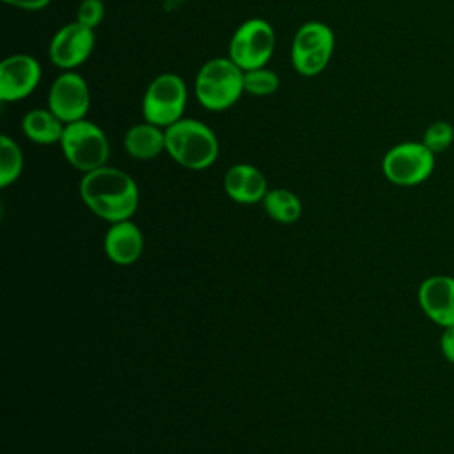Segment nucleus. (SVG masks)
I'll return each mask as SVG.
<instances>
[{"label":"nucleus","instance_id":"nucleus-1","mask_svg":"<svg viewBox=\"0 0 454 454\" xmlns=\"http://www.w3.org/2000/svg\"><path fill=\"white\" fill-rule=\"evenodd\" d=\"M78 192L83 204L110 223L129 220L140 199L135 179L128 172L108 165L85 172Z\"/></svg>","mask_w":454,"mask_h":454},{"label":"nucleus","instance_id":"nucleus-2","mask_svg":"<svg viewBox=\"0 0 454 454\" xmlns=\"http://www.w3.org/2000/svg\"><path fill=\"white\" fill-rule=\"evenodd\" d=\"M165 151L190 170H204L218 158V138L202 121L183 117L165 128Z\"/></svg>","mask_w":454,"mask_h":454},{"label":"nucleus","instance_id":"nucleus-3","mask_svg":"<svg viewBox=\"0 0 454 454\" xmlns=\"http://www.w3.org/2000/svg\"><path fill=\"white\" fill-rule=\"evenodd\" d=\"M197 101L211 112H222L236 105L245 92L243 69L229 57L206 60L195 76Z\"/></svg>","mask_w":454,"mask_h":454},{"label":"nucleus","instance_id":"nucleus-4","mask_svg":"<svg viewBox=\"0 0 454 454\" xmlns=\"http://www.w3.org/2000/svg\"><path fill=\"white\" fill-rule=\"evenodd\" d=\"M60 149L67 163L83 174L105 167L110 156L106 133L89 119L66 124Z\"/></svg>","mask_w":454,"mask_h":454},{"label":"nucleus","instance_id":"nucleus-5","mask_svg":"<svg viewBox=\"0 0 454 454\" xmlns=\"http://www.w3.org/2000/svg\"><path fill=\"white\" fill-rule=\"evenodd\" d=\"M333 48V30L323 21H307L291 41V66L301 76H317L330 64Z\"/></svg>","mask_w":454,"mask_h":454},{"label":"nucleus","instance_id":"nucleus-6","mask_svg":"<svg viewBox=\"0 0 454 454\" xmlns=\"http://www.w3.org/2000/svg\"><path fill=\"white\" fill-rule=\"evenodd\" d=\"M188 103V89L184 80L176 73L158 74L145 89L142 98L144 121L160 128L183 119Z\"/></svg>","mask_w":454,"mask_h":454},{"label":"nucleus","instance_id":"nucleus-7","mask_svg":"<svg viewBox=\"0 0 454 454\" xmlns=\"http://www.w3.org/2000/svg\"><path fill=\"white\" fill-rule=\"evenodd\" d=\"M383 176L397 186H417L434 170V153L422 142L406 140L392 145L381 160Z\"/></svg>","mask_w":454,"mask_h":454},{"label":"nucleus","instance_id":"nucleus-8","mask_svg":"<svg viewBox=\"0 0 454 454\" xmlns=\"http://www.w3.org/2000/svg\"><path fill=\"white\" fill-rule=\"evenodd\" d=\"M275 51V30L262 18L243 21L229 41V59L243 71L264 67Z\"/></svg>","mask_w":454,"mask_h":454},{"label":"nucleus","instance_id":"nucleus-9","mask_svg":"<svg viewBox=\"0 0 454 454\" xmlns=\"http://www.w3.org/2000/svg\"><path fill=\"white\" fill-rule=\"evenodd\" d=\"M48 108L64 122L87 119L90 108V90L87 80L76 71H62L48 90Z\"/></svg>","mask_w":454,"mask_h":454},{"label":"nucleus","instance_id":"nucleus-10","mask_svg":"<svg viewBox=\"0 0 454 454\" xmlns=\"http://www.w3.org/2000/svg\"><path fill=\"white\" fill-rule=\"evenodd\" d=\"M94 44V28H89L74 20L62 25L51 35L48 44V57L55 67L62 71H73L90 57Z\"/></svg>","mask_w":454,"mask_h":454},{"label":"nucleus","instance_id":"nucleus-11","mask_svg":"<svg viewBox=\"0 0 454 454\" xmlns=\"http://www.w3.org/2000/svg\"><path fill=\"white\" fill-rule=\"evenodd\" d=\"M41 64L28 53H14L0 62V99L4 103L21 101L30 96L41 82Z\"/></svg>","mask_w":454,"mask_h":454},{"label":"nucleus","instance_id":"nucleus-12","mask_svg":"<svg viewBox=\"0 0 454 454\" xmlns=\"http://www.w3.org/2000/svg\"><path fill=\"white\" fill-rule=\"evenodd\" d=\"M422 312L438 326H454V277L431 275L417 291Z\"/></svg>","mask_w":454,"mask_h":454},{"label":"nucleus","instance_id":"nucleus-13","mask_svg":"<svg viewBox=\"0 0 454 454\" xmlns=\"http://www.w3.org/2000/svg\"><path fill=\"white\" fill-rule=\"evenodd\" d=\"M142 252L144 236L131 220H122L110 225L105 234V254L114 264L129 266L140 259Z\"/></svg>","mask_w":454,"mask_h":454},{"label":"nucleus","instance_id":"nucleus-14","mask_svg":"<svg viewBox=\"0 0 454 454\" xmlns=\"http://www.w3.org/2000/svg\"><path fill=\"white\" fill-rule=\"evenodd\" d=\"M225 193L239 204L262 202L268 193L264 174L250 163H236L223 176Z\"/></svg>","mask_w":454,"mask_h":454},{"label":"nucleus","instance_id":"nucleus-15","mask_svg":"<svg viewBox=\"0 0 454 454\" xmlns=\"http://www.w3.org/2000/svg\"><path fill=\"white\" fill-rule=\"evenodd\" d=\"M124 151L135 160H153L165 151V128L153 122L133 124L124 135Z\"/></svg>","mask_w":454,"mask_h":454},{"label":"nucleus","instance_id":"nucleus-16","mask_svg":"<svg viewBox=\"0 0 454 454\" xmlns=\"http://www.w3.org/2000/svg\"><path fill=\"white\" fill-rule=\"evenodd\" d=\"M66 124L46 106V108H32L21 117V131L23 135L39 145L60 144Z\"/></svg>","mask_w":454,"mask_h":454},{"label":"nucleus","instance_id":"nucleus-17","mask_svg":"<svg viewBox=\"0 0 454 454\" xmlns=\"http://www.w3.org/2000/svg\"><path fill=\"white\" fill-rule=\"evenodd\" d=\"M262 207L278 223H294L301 216V200L287 188L268 190Z\"/></svg>","mask_w":454,"mask_h":454},{"label":"nucleus","instance_id":"nucleus-18","mask_svg":"<svg viewBox=\"0 0 454 454\" xmlns=\"http://www.w3.org/2000/svg\"><path fill=\"white\" fill-rule=\"evenodd\" d=\"M23 170V153L20 145L9 137H0V186L12 184Z\"/></svg>","mask_w":454,"mask_h":454},{"label":"nucleus","instance_id":"nucleus-19","mask_svg":"<svg viewBox=\"0 0 454 454\" xmlns=\"http://www.w3.org/2000/svg\"><path fill=\"white\" fill-rule=\"evenodd\" d=\"M280 85L278 74L270 67H257L250 71H243V87L247 94L252 96H270L273 94Z\"/></svg>","mask_w":454,"mask_h":454},{"label":"nucleus","instance_id":"nucleus-20","mask_svg":"<svg viewBox=\"0 0 454 454\" xmlns=\"http://www.w3.org/2000/svg\"><path fill=\"white\" fill-rule=\"evenodd\" d=\"M420 142L434 154L443 153L454 142V126L447 121H434L426 128Z\"/></svg>","mask_w":454,"mask_h":454},{"label":"nucleus","instance_id":"nucleus-21","mask_svg":"<svg viewBox=\"0 0 454 454\" xmlns=\"http://www.w3.org/2000/svg\"><path fill=\"white\" fill-rule=\"evenodd\" d=\"M105 18V4L103 0H82L76 9V21L89 27L98 28Z\"/></svg>","mask_w":454,"mask_h":454},{"label":"nucleus","instance_id":"nucleus-22","mask_svg":"<svg viewBox=\"0 0 454 454\" xmlns=\"http://www.w3.org/2000/svg\"><path fill=\"white\" fill-rule=\"evenodd\" d=\"M440 351L447 362L454 364V326L443 328L440 335Z\"/></svg>","mask_w":454,"mask_h":454},{"label":"nucleus","instance_id":"nucleus-23","mask_svg":"<svg viewBox=\"0 0 454 454\" xmlns=\"http://www.w3.org/2000/svg\"><path fill=\"white\" fill-rule=\"evenodd\" d=\"M7 5H12L16 9H23V11H41L44 7L50 5L51 0H2Z\"/></svg>","mask_w":454,"mask_h":454}]
</instances>
